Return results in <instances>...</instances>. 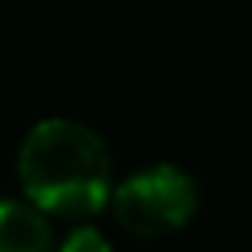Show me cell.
I'll return each instance as SVG.
<instances>
[{"label":"cell","instance_id":"1","mask_svg":"<svg viewBox=\"0 0 252 252\" xmlns=\"http://www.w3.org/2000/svg\"><path fill=\"white\" fill-rule=\"evenodd\" d=\"M23 197L37 212L86 219L111 200V152L96 130L78 119L48 115L26 130L15 156Z\"/></svg>","mask_w":252,"mask_h":252},{"label":"cell","instance_id":"2","mask_svg":"<svg viewBox=\"0 0 252 252\" xmlns=\"http://www.w3.org/2000/svg\"><path fill=\"white\" fill-rule=\"evenodd\" d=\"M115 222L134 237H167L189 226L200 208V189L193 174L174 163H152L126 174L111 189Z\"/></svg>","mask_w":252,"mask_h":252},{"label":"cell","instance_id":"3","mask_svg":"<svg viewBox=\"0 0 252 252\" xmlns=\"http://www.w3.org/2000/svg\"><path fill=\"white\" fill-rule=\"evenodd\" d=\"M0 252H56L48 215L30 200L0 197Z\"/></svg>","mask_w":252,"mask_h":252},{"label":"cell","instance_id":"4","mask_svg":"<svg viewBox=\"0 0 252 252\" xmlns=\"http://www.w3.org/2000/svg\"><path fill=\"white\" fill-rule=\"evenodd\" d=\"M56 252H111V241L96 226H78L56 245Z\"/></svg>","mask_w":252,"mask_h":252}]
</instances>
